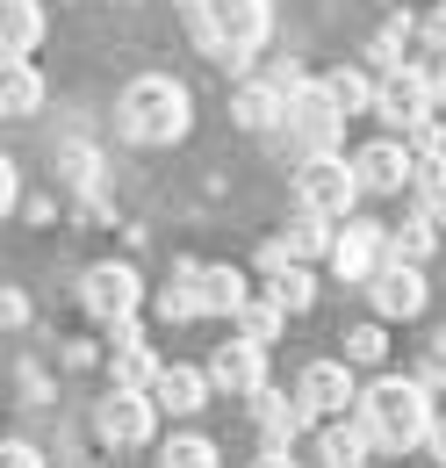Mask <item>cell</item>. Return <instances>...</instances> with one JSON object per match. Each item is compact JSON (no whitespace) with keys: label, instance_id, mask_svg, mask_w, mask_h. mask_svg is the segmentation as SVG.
<instances>
[{"label":"cell","instance_id":"obj_1","mask_svg":"<svg viewBox=\"0 0 446 468\" xmlns=\"http://www.w3.org/2000/svg\"><path fill=\"white\" fill-rule=\"evenodd\" d=\"M360 418H367V432H375V447H389V454H403V447H425L432 440V382L425 375H375L367 389H360Z\"/></svg>","mask_w":446,"mask_h":468},{"label":"cell","instance_id":"obj_2","mask_svg":"<svg viewBox=\"0 0 446 468\" xmlns=\"http://www.w3.org/2000/svg\"><path fill=\"white\" fill-rule=\"evenodd\" d=\"M187 122H195V101H187V87L166 80V72L130 80L122 101H115V130H122L130 144H180Z\"/></svg>","mask_w":446,"mask_h":468},{"label":"cell","instance_id":"obj_3","mask_svg":"<svg viewBox=\"0 0 446 468\" xmlns=\"http://www.w3.org/2000/svg\"><path fill=\"white\" fill-rule=\"evenodd\" d=\"M274 37V0H209V37L202 51H217L223 65H252V51Z\"/></svg>","mask_w":446,"mask_h":468},{"label":"cell","instance_id":"obj_4","mask_svg":"<svg viewBox=\"0 0 446 468\" xmlns=\"http://www.w3.org/2000/svg\"><path fill=\"white\" fill-rule=\"evenodd\" d=\"M360 195H367V187H360V174H353V159H338V152H310L303 174H295V202L317 209V217H332V224L353 217Z\"/></svg>","mask_w":446,"mask_h":468},{"label":"cell","instance_id":"obj_5","mask_svg":"<svg viewBox=\"0 0 446 468\" xmlns=\"http://www.w3.org/2000/svg\"><path fill=\"white\" fill-rule=\"evenodd\" d=\"M288 137L303 144V159H310V152H338V137H345V109L324 94V80H310L303 94H288Z\"/></svg>","mask_w":446,"mask_h":468},{"label":"cell","instance_id":"obj_6","mask_svg":"<svg viewBox=\"0 0 446 468\" xmlns=\"http://www.w3.org/2000/svg\"><path fill=\"white\" fill-rule=\"evenodd\" d=\"M152 425H159V397H152V389H122V382H115L109 397L94 404V432H101L109 447H144Z\"/></svg>","mask_w":446,"mask_h":468},{"label":"cell","instance_id":"obj_7","mask_svg":"<svg viewBox=\"0 0 446 468\" xmlns=\"http://www.w3.org/2000/svg\"><path fill=\"white\" fill-rule=\"evenodd\" d=\"M440 109V72H418V65H389V80H382V101H375V116L382 122H403V130H418V122Z\"/></svg>","mask_w":446,"mask_h":468},{"label":"cell","instance_id":"obj_8","mask_svg":"<svg viewBox=\"0 0 446 468\" xmlns=\"http://www.w3.org/2000/svg\"><path fill=\"white\" fill-rule=\"evenodd\" d=\"M80 303H87V317H101V324H122V317H137V303H144V282H137V267H87V282H80Z\"/></svg>","mask_w":446,"mask_h":468},{"label":"cell","instance_id":"obj_9","mask_svg":"<svg viewBox=\"0 0 446 468\" xmlns=\"http://www.w3.org/2000/svg\"><path fill=\"white\" fill-rule=\"evenodd\" d=\"M389 260V224H367V217H345V231L332 245V274L338 282H375Z\"/></svg>","mask_w":446,"mask_h":468},{"label":"cell","instance_id":"obj_10","mask_svg":"<svg viewBox=\"0 0 446 468\" xmlns=\"http://www.w3.org/2000/svg\"><path fill=\"white\" fill-rule=\"evenodd\" d=\"M209 382H217L223 397H252V389H267V346L238 332L230 346H217V360H209Z\"/></svg>","mask_w":446,"mask_h":468},{"label":"cell","instance_id":"obj_11","mask_svg":"<svg viewBox=\"0 0 446 468\" xmlns=\"http://www.w3.org/2000/svg\"><path fill=\"white\" fill-rule=\"evenodd\" d=\"M295 389H303V404L317 410V418H345V410L360 404V389H353V360H310Z\"/></svg>","mask_w":446,"mask_h":468},{"label":"cell","instance_id":"obj_12","mask_svg":"<svg viewBox=\"0 0 446 468\" xmlns=\"http://www.w3.org/2000/svg\"><path fill=\"white\" fill-rule=\"evenodd\" d=\"M310 418H317V410L303 404V389H295V397H288V389H252V425H260L267 447H295Z\"/></svg>","mask_w":446,"mask_h":468},{"label":"cell","instance_id":"obj_13","mask_svg":"<svg viewBox=\"0 0 446 468\" xmlns=\"http://www.w3.org/2000/svg\"><path fill=\"white\" fill-rule=\"evenodd\" d=\"M353 174H360V187H367V195H403V187H410V174H418V159H410V144L382 137V144L353 152Z\"/></svg>","mask_w":446,"mask_h":468},{"label":"cell","instance_id":"obj_14","mask_svg":"<svg viewBox=\"0 0 446 468\" xmlns=\"http://www.w3.org/2000/svg\"><path fill=\"white\" fill-rule=\"evenodd\" d=\"M367 295H375V317H418L425 310V274L410 260H382V274L367 282Z\"/></svg>","mask_w":446,"mask_h":468},{"label":"cell","instance_id":"obj_15","mask_svg":"<svg viewBox=\"0 0 446 468\" xmlns=\"http://www.w3.org/2000/svg\"><path fill=\"white\" fill-rule=\"evenodd\" d=\"M209 389H217V382H209V367H180V360L159 367V382H152L159 410H173V418H195V410L209 404Z\"/></svg>","mask_w":446,"mask_h":468},{"label":"cell","instance_id":"obj_16","mask_svg":"<svg viewBox=\"0 0 446 468\" xmlns=\"http://www.w3.org/2000/svg\"><path fill=\"white\" fill-rule=\"evenodd\" d=\"M367 447H375V432H367L360 410H353V418H332V425L317 432V462L324 468H367Z\"/></svg>","mask_w":446,"mask_h":468},{"label":"cell","instance_id":"obj_17","mask_svg":"<svg viewBox=\"0 0 446 468\" xmlns=\"http://www.w3.org/2000/svg\"><path fill=\"white\" fill-rule=\"evenodd\" d=\"M44 109V72L29 58H7V72H0V116L7 122H29Z\"/></svg>","mask_w":446,"mask_h":468},{"label":"cell","instance_id":"obj_18","mask_svg":"<svg viewBox=\"0 0 446 468\" xmlns=\"http://www.w3.org/2000/svg\"><path fill=\"white\" fill-rule=\"evenodd\" d=\"M195 295H202V317H238L252 289H245V274L238 267H195Z\"/></svg>","mask_w":446,"mask_h":468},{"label":"cell","instance_id":"obj_19","mask_svg":"<svg viewBox=\"0 0 446 468\" xmlns=\"http://www.w3.org/2000/svg\"><path fill=\"white\" fill-rule=\"evenodd\" d=\"M230 116H238V130H281L288 122V94H281L274 80H252V87H238Z\"/></svg>","mask_w":446,"mask_h":468},{"label":"cell","instance_id":"obj_20","mask_svg":"<svg viewBox=\"0 0 446 468\" xmlns=\"http://www.w3.org/2000/svg\"><path fill=\"white\" fill-rule=\"evenodd\" d=\"M0 44H7V58H29L44 44V7L37 0H0Z\"/></svg>","mask_w":446,"mask_h":468},{"label":"cell","instance_id":"obj_21","mask_svg":"<svg viewBox=\"0 0 446 468\" xmlns=\"http://www.w3.org/2000/svg\"><path fill=\"white\" fill-rule=\"evenodd\" d=\"M324 94H332L345 116H375V101H382V87H375L360 65H338V72H324Z\"/></svg>","mask_w":446,"mask_h":468},{"label":"cell","instance_id":"obj_22","mask_svg":"<svg viewBox=\"0 0 446 468\" xmlns=\"http://www.w3.org/2000/svg\"><path fill=\"white\" fill-rule=\"evenodd\" d=\"M230 324H238L245 339H260V346H274V339H281V324H288V303H281V295L267 289V295H252V303H245V310L230 317Z\"/></svg>","mask_w":446,"mask_h":468},{"label":"cell","instance_id":"obj_23","mask_svg":"<svg viewBox=\"0 0 446 468\" xmlns=\"http://www.w3.org/2000/svg\"><path fill=\"white\" fill-rule=\"evenodd\" d=\"M432 238H440V217H432V209H418V217H403V224L389 231V260H410V267H418V260L432 252Z\"/></svg>","mask_w":446,"mask_h":468},{"label":"cell","instance_id":"obj_24","mask_svg":"<svg viewBox=\"0 0 446 468\" xmlns=\"http://www.w3.org/2000/svg\"><path fill=\"white\" fill-rule=\"evenodd\" d=\"M159 317H166V324L202 317V295H195V260H187V267H173V282L159 289Z\"/></svg>","mask_w":446,"mask_h":468},{"label":"cell","instance_id":"obj_25","mask_svg":"<svg viewBox=\"0 0 446 468\" xmlns=\"http://www.w3.org/2000/svg\"><path fill=\"white\" fill-rule=\"evenodd\" d=\"M109 375L122 382V389H152V382H159V360H152V346L137 339V346H115L109 353Z\"/></svg>","mask_w":446,"mask_h":468},{"label":"cell","instance_id":"obj_26","mask_svg":"<svg viewBox=\"0 0 446 468\" xmlns=\"http://www.w3.org/2000/svg\"><path fill=\"white\" fill-rule=\"evenodd\" d=\"M159 468H223V454H217V440L180 432V440H166V447H159Z\"/></svg>","mask_w":446,"mask_h":468},{"label":"cell","instance_id":"obj_27","mask_svg":"<svg viewBox=\"0 0 446 468\" xmlns=\"http://www.w3.org/2000/svg\"><path fill=\"white\" fill-rule=\"evenodd\" d=\"M338 238H332V217H317V209H303L295 224H288V252L295 260H317V252H332Z\"/></svg>","mask_w":446,"mask_h":468},{"label":"cell","instance_id":"obj_28","mask_svg":"<svg viewBox=\"0 0 446 468\" xmlns=\"http://www.w3.org/2000/svg\"><path fill=\"white\" fill-rule=\"evenodd\" d=\"M58 174L72 180V187H87V195H94V180H101V152H94L87 137H72V144H58Z\"/></svg>","mask_w":446,"mask_h":468},{"label":"cell","instance_id":"obj_29","mask_svg":"<svg viewBox=\"0 0 446 468\" xmlns=\"http://www.w3.org/2000/svg\"><path fill=\"white\" fill-rule=\"evenodd\" d=\"M274 295H281V303H288V317H303V310L317 303V274H310V267L295 260L288 274H274Z\"/></svg>","mask_w":446,"mask_h":468},{"label":"cell","instance_id":"obj_30","mask_svg":"<svg viewBox=\"0 0 446 468\" xmlns=\"http://www.w3.org/2000/svg\"><path fill=\"white\" fill-rule=\"evenodd\" d=\"M418 29H410V15H389L382 29H375V44H367V58L375 65H403V44H410Z\"/></svg>","mask_w":446,"mask_h":468},{"label":"cell","instance_id":"obj_31","mask_svg":"<svg viewBox=\"0 0 446 468\" xmlns=\"http://www.w3.org/2000/svg\"><path fill=\"white\" fill-rule=\"evenodd\" d=\"M410 187H418V202H440V195H446V152H418Z\"/></svg>","mask_w":446,"mask_h":468},{"label":"cell","instance_id":"obj_32","mask_svg":"<svg viewBox=\"0 0 446 468\" xmlns=\"http://www.w3.org/2000/svg\"><path fill=\"white\" fill-rule=\"evenodd\" d=\"M382 324H353V332H345V360H353V367H375V360H382Z\"/></svg>","mask_w":446,"mask_h":468},{"label":"cell","instance_id":"obj_33","mask_svg":"<svg viewBox=\"0 0 446 468\" xmlns=\"http://www.w3.org/2000/svg\"><path fill=\"white\" fill-rule=\"evenodd\" d=\"M0 468H44V454H37L29 440H7V447H0Z\"/></svg>","mask_w":446,"mask_h":468},{"label":"cell","instance_id":"obj_34","mask_svg":"<svg viewBox=\"0 0 446 468\" xmlns=\"http://www.w3.org/2000/svg\"><path fill=\"white\" fill-rule=\"evenodd\" d=\"M0 317H7V324H29V295L7 289V295H0Z\"/></svg>","mask_w":446,"mask_h":468},{"label":"cell","instance_id":"obj_35","mask_svg":"<svg viewBox=\"0 0 446 468\" xmlns=\"http://www.w3.org/2000/svg\"><path fill=\"white\" fill-rule=\"evenodd\" d=\"M418 37H425V44L446 58V7H440V15H425V29H418Z\"/></svg>","mask_w":446,"mask_h":468},{"label":"cell","instance_id":"obj_36","mask_svg":"<svg viewBox=\"0 0 446 468\" xmlns=\"http://www.w3.org/2000/svg\"><path fill=\"white\" fill-rule=\"evenodd\" d=\"M425 382H440V389H446V353H440V346L425 353Z\"/></svg>","mask_w":446,"mask_h":468},{"label":"cell","instance_id":"obj_37","mask_svg":"<svg viewBox=\"0 0 446 468\" xmlns=\"http://www.w3.org/2000/svg\"><path fill=\"white\" fill-rule=\"evenodd\" d=\"M252 468H295V462H288V447H267V454H260Z\"/></svg>","mask_w":446,"mask_h":468},{"label":"cell","instance_id":"obj_38","mask_svg":"<svg viewBox=\"0 0 446 468\" xmlns=\"http://www.w3.org/2000/svg\"><path fill=\"white\" fill-rule=\"evenodd\" d=\"M425 447H432V454L446 462V418H432V440H425Z\"/></svg>","mask_w":446,"mask_h":468},{"label":"cell","instance_id":"obj_39","mask_svg":"<svg viewBox=\"0 0 446 468\" xmlns=\"http://www.w3.org/2000/svg\"><path fill=\"white\" fill-rule=\"evenodd\" d=\"M425 209H432V217H440V231H446V195H440V202H425Z\"/></svg>","mask_w":446,"mask_h":468},{"label":"cell","instance_id":"obj_40","mask_svg":"<svg viewBox=\"0 0 446 468\" xmlns=\"http://www.w3.org/2000/svg\"><path fill=\"white\" fill-rule=\"evenodd\" d=\"M440 109H446V65H440Z\"/></svg>","mask_w":446,"mask_h":468}]
</instances>
